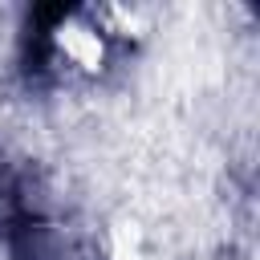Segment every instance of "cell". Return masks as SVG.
Wrapping results in <instances>:
<instances>
[{
	"label": "cell",
	"instance_id": "cell-1",
	"mask_svg": "<svg viewBox=\"0 0 260 260\" xmlns=\"http://www.w3.org/2000/svg\"><path fill=\"white\" fill-rule=\"evenodd\" d=\"M53 49H57V57H61L73 73H81V77H98V73L106 69V61H110V41L102 37V28L93 24L89 12L65 16V20L53 28Z\"/></svg>",
	"mask_w": 260,
	"mask_h": 260
}]
</instances>
